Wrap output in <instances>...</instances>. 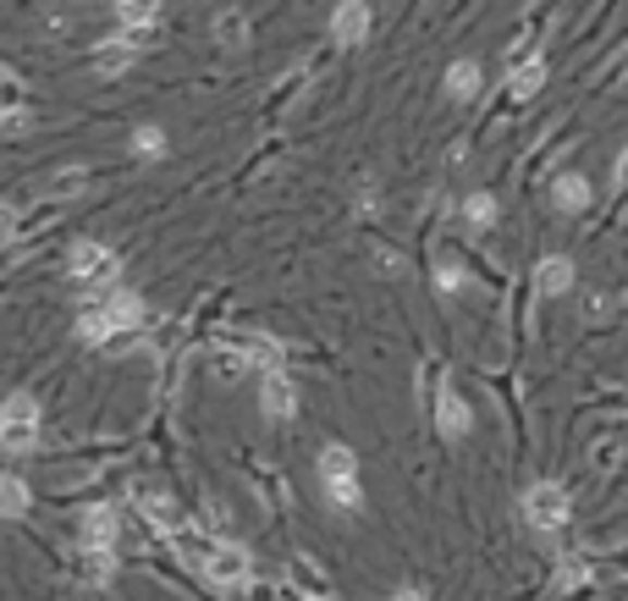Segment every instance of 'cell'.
Masks as SVG:
<instances>
[{"instance_id": "cell-1", "label": "cell", "mask_w": 628, "mask_h": 601, "mask_svg": "<svg viewBox=\"0 0 628 601\" xmlns=\"http://www.w3.org/2000/svg\"><path fill=\"white\" fill-rule=\"evenodd\" d=\"M320 486H325V502L336 513H353L358 502H365V486H358V464H353V447L331 442L320 453Z\"/></svg>"}, {"instance_id": "cell-2", "label": "cell", "mask_w": 628, "mask_h": 601, "mask_svg": "<svg viewBox=\"0 0 628 601\" xmlns=\"http://www.w3.org/2000/svg\"><path fill=\"white\" fill-rule=\"evenodd\" d=\"M199 574H205L216 590H243V585L254 579V557H248V547H237V541H205V547H199Z\"/></svg>"}, {"instance_id": "cell-3", "label": "cell", "mask_w": 628, "mask_h": 601, "mask_svg": "<svg viewBox=\"0 0 628 601\" xmlns=\"http://www.w3.org/2000/svg\"><path fill=\"white\" fill-rule=\"evenodd\" d=\"M39 425H45V414H39V397L34 392H12V403H7V414H0V447L7 453H34L39 447Z\"/></svg>"}, {"instance_id": "cell-4", "label": "cell", "mask_w": 628, "mask_h": 601, "mask_svg": "<svg viewBox=\"0 0 628 601\" xmlns=\"http://www.w3.org/2000/svg\"><path fill=\"white\" fill-rule=\"evenodd\" d=\"M66 271L72 282H88V287H111L122 277V260H116V248L95 243V237H77L72 254H66Z\"/></svg>"}, {"instance_id": "cell-5", "label": "cell", "mask_w": 628, "mask_h": 601, "mask_svg": "<svg viewBox=\"0 0 628 601\" xmlns=\"http://www.w3.org/2000/svg\"><path fill=\"white\" fill-rule=\"evenodd\" d=\"M574 519V502H568V491L557 486V480H541V486H529L524 491V525L529 530H563Z\"/></svg>"}, {"instance_id": "cell-6", "label": "cell", "mask_w": 628, "mask_h": 601, "mask_svg": "<svg viewBox=\"0 0 628 601\" xmlns=\"http://www.w3.org/2000/svg\"><path fill=\"white\" fill-rule=\"evenodd\" d=\"M116 536H122V513L111 502H95L83 513V525H77L83 552H116Z\"/></svg>"}, {"instance_id": "cell-7", "label": "cell", "mask_w": 628, "mask_h": 601, "mask_svg": "<svg viewBox=\"0 0 628 601\" xmlns=\"http://www.w3.org/2000/svg\"><path fill=\"white\" fill-rule=\"evenodd\" d=\"M259 408L271 414L276 425H287V419H293V408H298V387L287 381V370H282V365H264V370H259Z\"/></svg>"}, {"instance_id": "cell-8", "label": "cell", "mask_w": 628, "mask_h": 601, "mask_svg": "<svg viewBox=\"0 0 628 601\" xmlns=\"http://www.w3.org/2000/svg\"><path fill=\"white\" fill-rule=\"evenodd\" d=\"M435 431H441L446 442H458V437L475 431V414H469V403L453 392V381H435Z\"/></svg>"}, {"instance_id": "cell-9", "label": "cell", "mask_w": 628, "mask_h": 601, "mask_svg": "<svg viewBox=\"0 0 628 601\" xmlns=\"http://www.w3.org/2000/svg\"><path fill=\"white\" fill-rule=\"evenodd\" d=\"M370 0H342V7L331 12V39L342 45V50H358V45H365L370 39Z\"/></svg>"}, {"instance_id": "cell-10", "label": "cell", "mask_w": 628, "mask_h": 601, "mask_svg": "<svg viewBox=\"0 0 628 601\" xmlns=\"http://www.w3.org/2000/svg\"><path fill=\"white\" fill-rule=\"evenodd\" d=\"M480 83H485V72H480V61H469V56H458L453 66H446V77H441V89H446V100H475L480 95Z\"/></svg>"}, {"instance_id": "cell-11", "label": "cell", "mask_w": 628, "mask_h": 601, "mask_svg": "<svg viewBox=\"0 0 628 601\" xmlns=\"http://www.w3.org/2000/svg\"><path fill=\"white\" fill-rule=\"evenodd\" d=\"M534 282H541V293H546V298H563V293H574L579 271H574L568 254H546V260L534 266Z\"/></svg>"}, {"instance_id": "cell-12", "label": "cell", "mask_w": 628, "mask_h": 601, "mask_svg": "<svg viewBox=\"0 0 628 601\" xmlns=\"http://www.w3.org/2000/svg\"><path fill=\"white\" fill-rule=\"evenodd\" d=\"M546 72H552V66H546V56L518 61V66H513V77H507V95H513L518 106H524V100H534V95L546 89Z\"/></svg>"}, {"instance_id": "cell-13", "label": "cell", "mask_w": 628, "mask_h": 601, "mask_svg": "<svg viewBox=\"0 0 628 601\" xmlns=\"http://www.w3.org/2000/svg\"><path fill=\"white\" fill-rule=\"evenodd\" d=\"M72 331H77V342H88V348H106V342H111L122 326H116V315H111L106 304H95V309H83V315H77Z\"/></svg>"}, {"instance_id": "cell-14", "label": "cell", "mask_w": 628, "mask_h": 601, "mask_svg": "<svg viewBox=\"0 0 628 601\" xmlns=\"http://www.w3.org/2000/svg\"><path fill=\"white\" fill-rule=\"evenodd\" d=\"M133 61H138V45H133V28H122V39H106V45H100L95 72H100V77H116V72H127Z\"/></svg>"}, {"instance_id": "cell-15", "label": "cell", "mask_w": 628, "mask_h": 601, "mask_svg": "<svg viewBox=\"0 0 628 601\" xmlns=\"http://www.w3.org/2000/svg\"><path fill=\"white\" fill-rule=\"evenodd\" d=\"M552 205H557L563 216H579V210H590V183L579 177V171H563V177L552 183Z\"/></svg>"}, {"instance_id": "cell-16", "label": "cell", "mask_w": 628, "mask_h": 601, "mask_svg": "<svg viewBox=\"0 0 628 601\" xmlns=\"http://www.w3.org/2000/svg\"><path fill=\"white\" fill-rule=\"evenodd\" d=\"M106 309L116 315V326H122V331H138V326L149 320L144 298H138V293H127V287H111V293H106Z\"/></svg>"}, {"instance_id": "cell-17", "label": "cell", "mask_w": 628, "mask_h": 601, "mask_svg": "<svg viewBox=\"0 0 628 601\" xmlns=\"http://www.w3.org/2000/svg\"><path fill=\"white\" fill-rule=\"evenodd\" d=\"M160 7H165V0H116V23L133 28V34H144V28L160 23Z\"/></svg>"}, {"instance_id": "cell-18", "label": "cell", "mask_w": 628, "mask_h": 601, "mask_svg": "<svg viewBox=\"0 0 628 601\" xmlns=\"http://www.w3.org/2000/svg\"><path fill=\"white\" fill-rule=\"evenodd\" d=\"M165 149H171L165 127H155V122L133 127V155H138V160H165Z\"/></svg>"}, {"instance_id": "cell-19", "label": "cell", "mask_w": 628, "mask_h": 601, "mask_svg": "<svg viewBox=\"0 0 628 601\" xmlns=\"http://www.w3.org/2000/svg\"><path fill=\"white\" fill-rule=\"evenodd\" d=\"M243 39H248V17H243V12H221V17H216V45L237 50Z\"/></svg>"}, {"instance_id": "cell-20", "label": "cell", "mask_w": 628, "mask_h": 601, "mask_svg": "<svg viewBox=\"0 0 628 601\" xmlns=\"http://www.w3.org/2000/svg\"><path fill=\"white\" fill-rule=\"evenodd\" d=\"M464 221L469 226H496V199L491 194H469L464 199Z\"/></svg>"}, {"instance_id": "cell-21", "label": "cell", "mask_w": 628, "mask_h": 601, "mask_svg": "<svg viewBox=\"0 0 628 601\" xmlns=\"http://www.w3.org/2000/svg\"><path fill=\"white\" fill-rule=\"evenodd\" d=\"M28 502H34L28 480H23V475H7V519H23V513H28Z\"/></svg>"}, {"instance_id": "cell-22", "label": "cell", "mask_w": 628, "mask_h": 601, "mask_svg": "<svg viewBox=\"0 0 628 601\" xmlns=\"http://www.w3.org/2000/svg\"><path fill=\"white\" fill-rule=\"evenodd\" d=\"M83 183H88V171H61V177L45 183V194L50 199H72V188H83Z\"/></svg>"}, {"instance_id": "cell-23", "label": "cell", "mask_w": 628, "mask_h": 601, "mask_svg": "<svg viewBox=\"0 0 628 601\" xmlns=\"http://www.w3.org/2000/svg\"><path fill=\"white\" fill-rule=\"evenodd\" d=\"M435 287H441V293H458V287H464V271H458L453 260H441V266H435Z\"/></svg>"}, {"instance_id": "cell-24", "label": "cell", "mask_w": 628, "mask_h": 601, "mask_svg": "<svg viewBox=\"0 0 628 601\" xmlns=\"http://www.w3.org/2000/svg\"><path fill=\"white\" fill-rule=\"evenodd\" d=\"M584 579H590V568H584V563H563V568H557V590H568V585H584Z\"/></svg>"}, {"instance_id": "cell-25", "label": "cell", "mask_w": 628, "mask_h": 601, "mask_svg": "<svg viewBox=\"0 0 628 601\" xmlns=\"http://www.w3.org/2000/svg\"><path fill=\"white\" fill-rule=\"evenodd\" d=\"M23 127H28V111H23V106H12V111H7V133H12V138H17V133H23Z\"/></svg>"}, {"instance_id": "cell-26", "label": "cell", "mask_w": 628, "mask_h": 601, "mask_svg": "<svg viewBox=\"0 0 628 601\" xmlns=\"http://www.w3.org/2000/svg\"><path fill=\"white\" fill-rule=\"evenodd\" d=\"M392 601H430V596H424V590H419V585H403V590H397V596H392Z\"/></svg>"}, {"instance_id": "cell-27", "label": "cell", "mask_w": 628, "mask_h": 601, "mask_svg": "<svg viewBox=\"0 0 628 601\" xmlns=\"http://www.w3.org/2000/svg\"><path fill=\"white\" fill-rule=\"evenodd\" d=\"M304 601H331V596H320V590H309V596H304Z\"/></svg>"}]
</instances>
